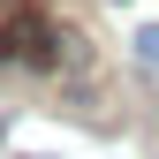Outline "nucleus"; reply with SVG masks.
Segmentation results:
<instances>
[{
  "label": "nucleus",
  "mask_w": 159,
  "mask_h": 159,
  "mask_svg": "<svg viewBox=\"0 0 159 159\" xmlns=\"http://www.w3.org/2000/svg\"><path fill=\"white\" fill-rule=\"evenodd\" d=\"M129 46H136V61H144V68H159V23H152V30H136Z\"/></svg>",
  "instance_id": "2"
},
{
  "label": "nucleus",
  "mask_w": 159,
  "mask_h": 159,
  "mask_svg": "<svg viewBox=\"0 0 159 159\" xmlns=\"http://www.w3.org/2000/svg\"><path fill=\"white\" fill-rule=\"evenodd\" d=\"M0 68H38V76H84L91 46L84 30L53 15V0H8L0 8Z\"/></svg>",
  "instance_id": "1"
}]
</instances>
